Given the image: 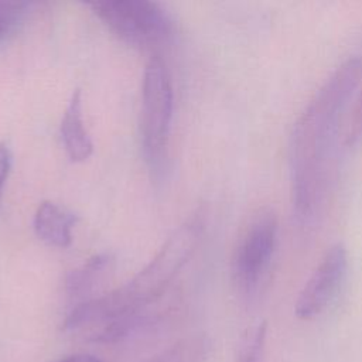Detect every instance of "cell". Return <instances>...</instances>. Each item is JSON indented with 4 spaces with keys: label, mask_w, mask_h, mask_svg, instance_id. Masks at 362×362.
<instances>
[{
    "label": "cell",
    "mask_w": 362,
    "mask_h": 362,
    "mask_svg": "<svg viewBox=\"0 0 362 362\" xmlns=\"http://www.w3.org/2000/svg\"><path fill=\"white\" fill-rule=\"evenodd\" d=\"M362 78V59L344 61L301 112L290 134L291 201L301 223L313 222L324 206L334 173L338 132L345 109Z\"/></svg>",
    "instance_id": "6da1fadb"
},
{
    "label": "cell",
    "mask_w": 362,
    "mask_h": 362,
    "mask_svg": "<svg viewBox=\"0 0 362 362\" xmlns=\"http://www.w3.org/2000/svg\"><path fill=\"white\" fill-rule=\"evenodd\" d=\"M198 238L197 222L181 225L132 280L107 294L78 304L66 317L65 329L96 327L89 335H98L100 342H115L129 335L143 322L144 308L164 294L188 262Z\"/></svg>",
    "instance_id": "7a4b0ae2"
},
{
    "label": "cell",
    "mask_w": 362,
    "mask_h": 362,
    "mask_svg": "<svg viewBox=\"0 0 362 362\" xmlns=\"http://www.w3.org/2000/svg\"><path fill=\"white\" fill-rule=\"evenodd\" d=\"M173 117V86L165 64L153 57L143 75L141 86V146L153 171H160L167 156Z\"/></svg>",
    "instance_id": "3957f363"
},
{
    "label": "cell",
    "mask_w": 362,
    "mask_h": 362,
    "mask_svg": "<svg viewBox=\"0 0 362 362\" xmlns=\"http://www.w3.org/2000/svg\"><path fill=\"white\" fill-rule=\"evenodd\" d=\"M98 18L120 40L140 48L168 42L174 34L170 14L146 0H105L89 4Z\"/></svg>",
    "instance_id": "277c9868"
},
{
    "label": "cell",
    "mask_w": 362,
    "mask_h": 362,
    "mask_svg": "<svg viewBox=\"0 0 362 362\" xmlns=\"http://www.w3.org/2000/svg\"><path fill=\"white\" fill-rule=\"evenodd\" d=\"M277 230L273 211H262L243 232L233 255L232 274L245 293L255 291L267 274L276 252Z\"/></svg>",
    "instance_id": "5b68a950"
},
{
    "label": "cell",
    "mask_w": 362,
    "mask_h": 362,
    "mask_svg": "<svg viewBox=\"0 0 362 362\" xmlns=\"http://www.w3.org/2000/svg\"><path fill=\"white\" fill-rule=\"evenodd\" d=\"M348 270V252L342 243L332 245L305 284L296 301L294 313L301 320L320 315L335 300Z\"/></svg>",
    "instance_id": "8992f818"
},
{
    "label": "cell",
    "mask_w": 362,
    "mask_h": 362,
    "mask_svg": "<svg viewBox=\"0 0 362 362\" xmlns=\"http://www.w3.org/2000/svg\"><path fill=\"white\" fill-rule=\"evenodd\" d=\"M59 133L64 148L71 161L82 163L92 156L93 143L83 123L82 98L79 89H75L69 98L61 120Z\"/></svg>",
    "instance_id": "52a82bcc"
},
{
    "label": "cell",
    "mask_w": 362,
    "mask_h": 362,
    "mask_svg": "<svg viewBox=\"0 0 362 362\" xmlns=\"http://www.w3.org/2000/svg\"><path fill=\"white\" fill-rule=\"evenodd\" d=\"M78 218L71 211L52 202L44 201L34 215L35 235L49 246L68 247L72 242V229Z\"/></svg>",
    "instance_id": "ba28073f"
},
{
    "label": "cell",
    "mask_w": 362,
    "mask_h": 362,
    "mask_svg": "<svg viewBox=\"0 0 362 362\" xmlns=\"http://www.w3.org/2000/svg\"><path fill=\"white\" fill-rule=\"evenodd\" d=\"M112 257L107 253L95 255L81 267L72 270L66 277V291L71 296H82L95 284V281L109 269Z\"/></svg>",
    "instance_id": "9c48e42d"
},
{
    "label": "cell",
    "mask_w": 362,
    "mask_h": 362,
    "mask_svg": "<svg viewBox=\"0 0 362 362\" xmlns=\"http://www.w3.org/2000/svg\"><path fill=\"white\" fill-rule=\"evenodd\" d=\"M204 355L199 339H185L144 362H199Z\"/></svg>",
    "instance_id": "30bf717a"
},
{
    "label": "cell",
    "mask_w": 362,
    "mask_h": 362,
    "mask_svg": "<svg viewBox=\"0 0 362 362\" xmlns=\"http://www.w3.org/2000/svg\"><path fill=\"white\" fill-rule=\"evenodd\" d=\"M31 3L17 0H0V41L4 40L23 21Z\"/></svg>",
    "instance_id": "8fae6325"
},
{
    "label": "cell",
    "mask_w": 362,
    "mask_h": 362,
    "mask_svg": "<svg viewBox=\"0 0 362 362\" xmlns=\"http://www.w3.org/2000/svg\"><path fill=\"white\" fill-rule=\"evenodd\" d=\"M264 339H266V324L260 322L256 328L246 335L242 349H240V362H262L264 352Z\"/></svg>",
    "instance_id": "7c38bea8"
},
{
    "label": "cell",
    "mask_w": 362,
    "mask_h": 362,
    "mask_svg": "<svg viewBox=\"0 0 362 362\" xmlns=\"http://www.w3.org/2000/svg\"><path fill=\"white\" fill-rule=\"evenodd\" d=\"M10 168H11V153L6 144L0 143V197H1V191L6 184V180L8 177Z\"/></svg>",
    "instance_id": "4fadbf2b"
},
{
    "label": "cell",
    "mask_w": 362,
    "mask_h": 362,
    "mask_svg": "<svg viewBox=\"0 0 362 362\" xmlns=\"http://www.w3.org/2000/svg\"><path fill=\"white\" fill-rule=\"evenodd\" d=\"M58 362H100V359H98L96 356L89 355V354H76V355L65 356V358L59 359Z\"/></svg>",
    "instance_id": "5bb4252c"
}]
</instances>
